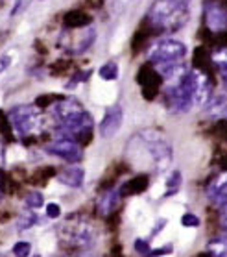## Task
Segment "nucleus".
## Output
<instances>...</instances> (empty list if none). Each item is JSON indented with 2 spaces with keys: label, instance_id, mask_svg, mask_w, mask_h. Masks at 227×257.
<instances>
[{
  "label": "nucleus",
  "instance_id": "1",
  "mask_svg": "<svg viewBox=\"0 0 227 257\" xmlns=\"http://www.w3.org/2000/svg\"><path fill=\"white\" fill-rule=\"evenodd\" d=\"M188 8L177 0H155L146 17L155 30L174 34L188 23Z\"/></svg>",
  "mask_w": 227,
  "mask_h": 257
},
{
  "label": "nucleus",
  "instance_id": "2",
  "mask_svg": "<svg viewBox=\"0 0 227 257\" xmlns=\"http://www.w3.org/2000/svg\"><path fill=\"white\" fill-rule=\"evenodd\" d=\"M8 118H10L12 130L15 132V135L21 137V139L37 135L43 130V124H45L39 107L32 104L12 107L10 113H8Z\"/></svg>",
  "mask_w": 227,
  "mask_h": 257
},
{
  "label": "nucleus",
  "instance_id": "3",
  "mask_svg": "<svg viewBox=\"0 0 227 257\" xmlns=\"http://www.w3.org/2000/svg\"><path fill=\"white\" fill-rule=\"evenodd\" d=\"M59 237L67 246L82 250V248H89L94 242V228L87 218H83L80 215H72L61 224Z\"/></svg>",
  "mask_w": 227,
  "mask_h": 257
},
{
  "label": "nucleus",
  "instance_id": "4",
  "mask_svg": "<svg viewBox=\"0 0 227 257\" xmlns=\"http://www.w3.org/2000/svg\"><path fill=\"white\" fill-rule=\"evenodd\" d=\"M186 54H188V48L185 43L172 39V37H164L148 48L146 58L153 67H159L164 63H172V61H181L186 58Z\"/></svg>",
  "mask_w": 227,
  "mask_h": 257
},
{
  "label": "nucleus",
  "instance_id": "5",
  "mask_svg": "<svg viewBox=\"0 0 227 257\" xmlns=\"http://www.w3.org/2000/svg\"><path fill=\"white\" fill-rule=\"evenodd\" d=\"M140 139L144 141V145L148 146V154L151 158V163L153 167L163 172L172 165V159H174V152H172V145L164 139L159 132H153V130H146L144 134H140Z\"/></svg>",
  "mask_w": 227,
  "mask_h": 257
},
{
  "label": "nucleus",
  "instance_id": "6",
  "mask_svg": "<svg viewBox=\"0 0 227 257\" xmlns=\"http://www.w3.org/2000/svg\"><path fill=\"white\" fill-rule=\"evenodd\" d=\"M185 82L192 93L194 105H205L212 98V82L207 72L199 69H190L186 72Z\"/></svg>",
  "mask_w": 227,
  "mask_h": 257
},
{
  "label": "nucleus",
  "instance_id": "7",
  "mask_svg": "<svg viewBox=\"0 0 227 257\" xmlns=\"http://www.w3.org/2000/svg\"><path fill=\"white\" fill-rule=\"evenodd\" d=\"M93 117L89 115L85 109H82L80 113H76L72 117L65 118L59 122V128L63 132V135H70V139H83V137H87L93 134Z\"/></svg>",
  "mask_w": 227,
  "mask_h": 257
},
{
  "label": "nucleus",
  "instance_id": "8",
  "mask_svg": "<svg viewBox=\"0 0 227 257\" xmlns=\"http://www.w3.org/2000/svg\"><path fill=\"white\" fill-rule=\"evenodd\" d=\"M47 154L50 156H56V158L63 159L67 163H80L83 159V150L80 143L74 139H70V137H63V139H58V141H52L50 145H47Z\"/></svg>",
  "mask_w": 227,
  "mask_h": 257
},
{
  "label": "nucleus",
  "instance_id": "9",
  "mask_svg": "<svg viewBox=\"0 0 227 257\" xmlns=\"http://www.w3.org/2000/svg\"><path fill=\"white\" fill-rule=\"evenodd\" d=\"M205 26L212 34H221L227 30V10L216 0H207L203 4Z\"/></svg>",
  "mask_w": 227,
  "mask_h": 257
},
{
  "label": "nucleus",
  "instance_id": "10",
  "mask_svg": "<svg viewBox=\"0 0 227 257\" xmlns=\"http://www.w3.org/2000/svg\"><path fill=\"white\" fill-rule=\"evenodd\" d=\"M124 120V111L120 105H111L109 109L105 111L102 122H100V137L104 139H109V137H115L118 134V130L122 126Z\"/></svg>",
  "mask_w": 227,
  "mask_h": 257
},
{
  "label": "nucleus",
  "instance_id": "11",
  "mask_svg": "<svg viewBox=\"0 0 227 257\" xmlns=\"http://www.w3.org/2000/svg\"><path fill=\"white\" fill-rule=\"evenodd\" d=\"M207 196H209L218 207L227 200V172L225 170L210 180V183L207 185Z\"/></svg>",
  "mask_w": 227,
  "mask_h": 257
},
{
  "label": "nucleus",
  "instance_id": "12",
  "mask_svg": "<svg viewBox=\"0 0 227 257\" xmlns=\"http://www.w3.org/2000/svg\"><path fill=\"white\" fill-rule=\"evenodd\" d=\"M58 180L63 185H69L72 189H80L85 183V170L82 167H78V165H72V167H67V169L59 172Z\"/></svg>",
  "mask_w": 227,
  "mask_h": 257
},
{
  "label": "nucleus",
  "instance_id": "13",
  "mask_svg": "<svg viewBox=\"0 0 227 257\" xmlns=\"http://www.w3.org/2000/svg\"><path fill=\"white\" fill-rule=\"evenodd\" d=\"M118 202H120V191L111 189L107 193L100 194V198L96 200V211L100 215H109V213L117 209Z\"/></svg>",
  "mask_w": 227,
  "mask_h": 257
},
{
  "label": "nucleus",
  "instance_id": "14",
  "mask_svg": "<svg viewBox=\"0 0 227 257\" xmlns=\"http://www.w3.org/2000/svg\"><path fill=\"white\" fill-rule=\"evenodd\" d=\"M205 105H207V113L210 117L218 118V120L227 118V94H216Z\"/></svg>",
  "mask_w": 227,
  "mask_h": 257
},
{
  "label": "nucleus",
  "instance_id": "15",
  "mask_svg": "<svg viewBox=\"0 0 227 257\" xmlns=\"http://www.w3.org/2000/svg\"><path fill=\"white\" fill-rule=\"evenodd\" d=\"M146 187H148V176H137V178L129 180L128 183L124 185L120 193H122L124 196H133V194H140Z\"/></svg>",
  "mask_w": 227,
  "mask_h": 257
},
{
  "label": "nucleus",
  "instance_id": "16",
  "mask_svg": "<svg viewBox=\"0 0 227 257\" xmlns=\"http://www.w3.org/2000/svg\"><path fill=\"white\" fill-rule=\"evenodd\" d=\"M98 76L105 82H115L120 76V67L117 61H107L98 69Z\"/></svg>",
  "mask_w": 227,
  "mask_h": 257
},
{
  "label": "nucleus",
  "instance_id": "17",
  "mask_svg": "<svg viewBox=\"0 0 227 257\" xmlns=\"http://www.w3.org/2000/svg\"><path fill=\"white\" fill-rule=\"evenodd\" d=\"M207 253L210 257H227V242L221 237L212 239L207 244Z\"/></svg>",
  "mask_w": 227,
  "mask_h": 257
},
{
  "label": "nucleus",
  "instance_id": "18",
  "mask_svg": "<svg viewBox=\"0 0 227 257\" xmlns=\"http://www.w3.org/2000/svg\"><path fill=\"white\" fill-rule=\"evenodd\" d=\"M37 222V215L34 213V209H24L21 215H19V218H17V229H30L34 224Z\"/></svg>",
  "mask_w": 227,
  "mask_h": 257
},
{
  "label": "nucleus",
  "instance_id": "19",
  "mask_svg": "<svg viewBox=\"0 0 227 257\" xmlns=\"http://www.w3.org/2000/svg\"><path fill=\"white\" fill-rule=\"evenodd\" d=\"M94 39H96V34H94V30H85L82 35V39H80V43H78V48H76L74 52L76 54H83L85 50H89V48L93 47Z\"/></svg>",
  "mask_w": 227,
  "mask_h": 257
},
{
  "label": "nucleus",
  "instance_id": "20",
  "mask_svg": "<svg viewBox=\"0 0 227 257\" xmlns=\"http://www.w3.org/2000/svg\"><path fill=\"white\" fill-rule=\"evenodd\" d=\"M212 63L218 67V70H220V72L227 70V45H223V47H218L214 52H212Z\"/></svg>",
  "mask_w": 227,
  "mask_h": 257
},
{
  "label": "nucleus",
  "instance_id": "21",
  "mask_svg": "<svg viewBox=\"0 0 227 257\" xmlns=\"http://www.w3.org/2000/svg\"><path fill=\"white\" fill-rule=\"evenodd\" d=\"M24 202H26V207H30V209H41L43 205H45V196L41 193L34 191V193L26 194Z\"/></svg>",
  "mask_w": 227,
  "mask_h": 257
},
{
  "label": "nucleus",
  "instance_id": "22",
  "mask_svg": "<svg viewBox=\"0 0 227 257\" xmlns=\"http://www.w3.org/2000/svg\"><path fill=\"white\" fill-rule=\"evenodd\" d=\"M181 187V172L179 170H174L170 174L168 181H166V196H172L174 193H177Z\"/></svg>",
  "mask_w": 227,
  "mask_h": 257
},
{
  "label": "nucleus",
  "instance_id": "23",
  "mask_svg": "<svg viewBox=\"0 0 227 257\" xmlns=\"http://www.w3.org/2000/svg\"><path fill=\"white\" fill-rule=\"evenodd\" d=\"M12 251L15 257H28L30 251H32V244L26 242V240H21V242H17V244L13 246Z\"/></svg>",
  "mask_w": 227,
  "mask_h": 257
},
{
  "label": "nucleus",
  "instance_id": "24",
  "mask_svg": "<svg viewBox=\"0 0 227 257\" xmlns=\"http://www.w3.org/2000/svg\"><path fill=\"white\" fill-rule=\"evenodd\" d=\"M181 224L185 226V228H198L201 220H199V216H196L194 213H185V215L181 216Z\"/></svg>",
  "mask_w": 227,
  "mask_h": 257
},
{
  "label": "nucleus",
  "instance_id": "25",
  "mask_svg": "<svg viewBox=\"0 0 227 257\" xmlns=\"http://www.w3.org/2000/svg\"><path fill=\"white\" fill-rule=\"evenodd\" d=\"M133 248H135V251L137 253H144V255H148L150 253V240L148 239H137L135 240V244H133Z\"/></svg>",
  "mask_w": 227,
  "mask_h": 257
},
{
  "label": "nucleus",
  "instance_id": "26",
  "mask_svg": "<svg viewBox=\"0 0 227 257\" xmlns=\"http://www.w3.org/2000/svg\"><path fill=\"white\" fill-rule=\"evenodd\" d=\"M172 251H174V246L166 244V246H163V248H157V250H150V253H148L146 257H163V255L172 253Z\"/></svg>",
  "mask_w": 227,
  "mask_h": 257
},
{
  "label": "nucleus",
  "instance_id": "27",
  "mask_svg": "<svg viewBox=\"0 0 227 257\" xmlns=\"http://www.w3.org/2000/svg\"><path fill=\"white\" fill-rule=\"evenodd\" d=\"M47 216L48 218H54V220H56V218H59V216H61V205L59 204H47Z\"/></svg>",
  "mask_w": 227,
  "mask_h": 257
},
{
  "label": "nucleus",
  "instance_id": "28",
  "mask_svg": "<svg viewBox=\"0 0 227 257\" xmlns=\"http://www.w3.org/2000/svg\"><path fill=\"white\" fill-rule=\"evenodd\" d=\"M28 6H30V0H17L12 10V17H17L19 13H23L24 10H28Z\"/></svg>",
  "mask_w": 227,
  "mask_h": 257
},
{
  "label": "nucleus",
  "instance_id": "29",
  "mask_svg": "<svg viewBox=\"0 0 227 257\" xmlns=\"http://www.w3.org/2000/svg\"><path fill=\"white\" fill-rule=\"evenodd\" d=\"M220 228L227 229V200L220 205Z\"/></svg>",
  "mask_w": 227,
  "mask_h": 257
},
{
  "label": "nucleus",
  "instance_id": "30",
  "mask_svg": "<svg viewBox=\"0 0 227 257\" xmlns=\"http://www.w3.org/2000/svg\"><path fill=\"white\" fill-rule=\"evenodd\" d=\"M10 65H12V56H10V54H2V56H0V74H2Z\"/></svg>",
  "mask_w": 227,
  "mask_h": 257
},
{
  "label": "nucleus",
  "instance_id": "31",
  "mask_svg": "<svg viewBox=\"0 0 227 257\" xmlns=\"http://www.w3.org/2000/svg\"><path fill=\"white\" fill-rule=\"evenodd\" d=\"M2 165H4V146L0 145V169H2Z\"/></svg>",
  "mask_w": 227,
  "mask_h": 257
},
{
  "label": "nucleus",
  "instance_id": "32",
  "mask_svg": "<svg viewBox=\"0 0 227 257\" xmlns=\"http://www.w3.org/2000/svg\"><path fill=\"white\" fill-rule=\"evenodd\" d=\"M220 237L227 242V229H221V235H220Z\"/></svg>",
  "mask_w": 227,
  "mask_h": 257
},
{
  "label": "nucleus",
  "instance_id": "33",
  "mask_svg": "<svg viewBox=\"0 0 227 257\" xmlns=\"http://www.w3.org/2000/svg\"><path fill=\"white\" fill-rule=\"evenodd\" d=\"M221 163H223V170H225V172H227V156H225V158H223V161H221Z\"/></svg>",
  "mask_w": 227,
  "mask_h": 257
},
{
  "label": "nucleus",
  "instance_id": "34",
  "mask_svg": "<svg viewBox=\"0 0 227 257\" xmlns=\"http://www.w3.org/2000/svg\"><path fill=\"white\" fill-rule=\"evenodd\" d=\"M177 2H181V4H185V6H188V2H190V0H177Z\"/></svg>",
  "mask_w": 227,
  "mask_h": 257
},
{
  "label": "nucleus",
  "instance_id": "35",
  "mask_svg": "<svg viewBox=\"0 0 227 257\" xmlns=\"http://www.w3.org/2000/svg\"><path fill=\"white\" fill-rule=\"evenodd\" d=\"M199 257H210V255L207 253V251H203V253H199Z\"/></svg>",
  "mask_w": 227,
  "mask_h": 257
},
{
  "label": "nucleus",
  "instance_id": "36",
  "mask_svg": "<svg viewBox=\"0 0 227 257\" xmlns=\"http://www.w3.org/2000/svg\"><path fill=\"white\" fill-rule=\"evenodd\" d=\"M2 178V176H0ZM0 194H2V180H0Z\"/></svg>",
  "mask_w": 227,
  "mask_h": 257
},
{
  "label": "nucleus",
  "instance_id": "37",
  "mask_svg": "<svg viewBox=\"0 0 227 257\" xmlns=\"http://www.w3.org/2000/svg\"><path fill=\"white\" fill-rule=\"evenodd\" d=\"M34 257H41V255H34Z\"/></svg>",
  "mask_w": 227,
  "mask_h": 257
}]
</instances>
